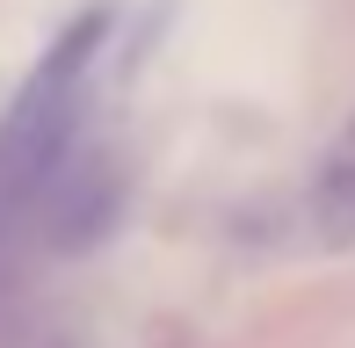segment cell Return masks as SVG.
Here are the masks:
<instances>
[{
  "label": "cell",
  "instance_id": "cell-1",
  "mask_svg": "<svg viewBox=\"0 0 355 348\" xmlns=\"http://www.w3.org/2000/svg\"><path fill=\"white\" fill-rule=\"evenodd\" d=\"M312 225H319V240H334V247L355 240V123L334 138L327 160H319V182H312Z\"/></svg>",
  "mask_w": 355,
  "mask_h": 348
}]
</instances>
